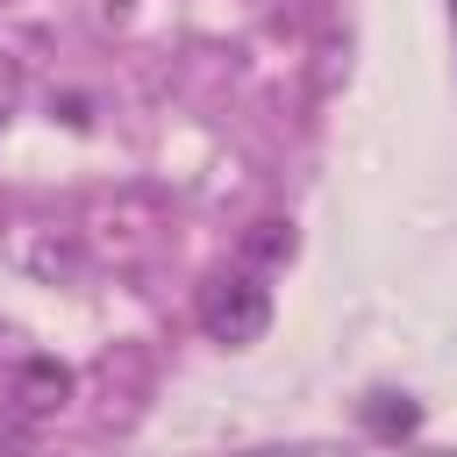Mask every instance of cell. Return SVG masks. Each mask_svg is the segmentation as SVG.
Here are the masks:
<instances>
[{"label":"cell","instance_id":"6da1fadb","mask_svg":"<svg viewBox=\"0 0 457 457\" xmlns=\"http://www.w3.org/2000/svg\"><path fill=\"white\" fill-rule=\"evenodd\" d=\"M200 328H207L214 343H228V350L257 343V336L271 328V286H264L257 271H221V278H207V293H200Z\"/></svg>","mask_w":457,"mask_h":457},{"label":"cell","instance_id":"7a4b0ae2","mask_svg":"<svg viewBox=\"0 0 457 457\" xmlns=\"http://www.w3.org/2000/svg\"><path fill=\"white\" fill-rule=\"evenodd\" d=\"M64 393H71V371H64L57 357H29V364H21V386H14V407L36 421V414L64 407Z\"/></svg>","mask_w":457,"mask_h":457},{"label":"cell","instance_id":"3957f363","mask_svg":"<svg viewBox=\"0 0 457 457\" xmlns=\"http://www.w3.org/2000/svg\"><path fill=\"white\" fill-rule=\"evenodd\" d=\"M450 7H457V0H450Z\"/></svg>","mask_w":457,"mask_h":457}]
</instances>
